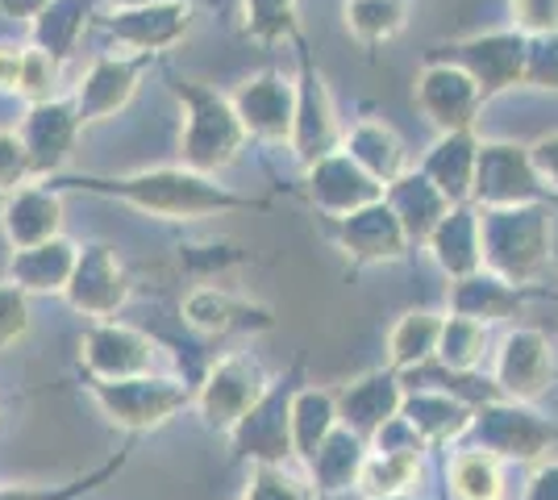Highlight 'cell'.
<instances>
[{"instance_id":"obj_1","label":"cell","mask_w":558,"mask_h":500,"mask_svg":"<svg viewBox=\"0 0 558 500\" xmlns=\"http://www.w3.org/2000/svg\"><path fill=\"white\" fill-rule=\"evenodd\" d=\"M59 192H100L117 196L125 205H134L138 214L167 217V221H192V217L226 214V209H258L263 200L233 196L221 184H213L209 175L187 171V167H155V171H134V175H117V180H96V175H75V180H50Z\"/></svg>"},{"instance_id":"obj_2","label":"cell","mask_w":558,"mask_h":500,"mask_svg":"<svg viewBox=\"0 0 558 500\" xmlns=\"http://www.w3.org/2000/svg\"><path fill=\"white\" fill-rule=\"evenodd\" d=\"M171 88L187 109L184 143H180V159H184L187 171L209 175L217 167L233 163L238 150H242V138H246V125L238 118V109L226 96L201 88L192 80H171Z\"/></svg>"},{"instance_id":"obj_3","label":"cell","mask_w":558,"mask_h":500,"mask_svg":"<svg viewBox=\"0 0 558 500\" xmlns=\"http://www.w3.org/2000/svg\"><path fill=\"white\" fill-rule=\"evenodd\" d=\"M96 405L121 429H155L171 422L192 401V383L175 376H138V380H93Z\"/></svg>"},{"instance_id":"obj_4","label":"cell","mask_w":558,"mask_h":500,"mask_svg":"<svg viewBox=\"0 0 558 500\" xmlns=\"http://www.w3.org/2000/svg\"><path fill=\"white\" fill-rule=\"evenodd\" d=\"M271 392L267 371L258 367V358L251 355H226L213 363V371L205 376L201 392H196V408L205 417L209 429H226L233 434L238 422Z\"/></svg>"},{"instance_id":"obj_5","label":"cell","mask_w":558,"mask_h":500,"mask_svg":"<svg viewBox=\"0 0 558 500\" xmlns=\"http://www.w3.org/2000/svg\"><path fill=\"white\" fill-rule=\"evenodd\" d=\"M159 346L146 333L117 326V321H100L80 338V363L93 380H138L155 371Z\"/></svg>"},{"instance_id":"obj_6","label":"cell","mask_w":558,"mask_h":500,"mask_svg":"<svg viewBox=\"0 0 558 500\" xmlns=\"http://www.w3.org/2000/svg\"><path fill=\"white\" fill-rule=\"evenodd\" d=\"M63 296H68V305L75 313L96 317V321H109L130 301V280H125V267H121L113 246H105V242L84 246Z\"/></svg>"},{"instance_id":"obj_7","label":"cell","mask_w":558,"mask_h":500,"mask_svg":"<svg viewBox=\"0 0 558 500\" xmlns=\"http://www.w3.org/2000/svg\"><path fill=\"white\" fill-rule=\"evenodd\" d=\"M84 130L80 109H75V96H54L47 105H29V113L22 121V143L29 150V167H34V180H50L59 167L71 159V146L75 134Z\"/></svg>"},{"instance_id":"obj_8","label":"cell","mask_w":558,"mask_h":500,"mask_svg":"<svg viewBox=\"0 0 558 500\" xmlns=\"http://www.w3.org/2000/svg\"><path fill=\"white\" fill-rule=\"evenodd\" d=\"M150 59L155 54H100V59H93L88 75L75 88L80 121L93 125V121H105L113 118L117 109H125L134 88H138L142 72L150 68Z\"/></svg>"},{"instance_id":"obj_9","label":"cell","mask_w":558,"mask_h":500,"mask_svg":"<svg viewBox=\"0 0 558 500\" xmlns=\"http://www.w3.org/2000/svg\"><path fill=\"white\" fill-rule=\"evenodd\" d=\"M292 401L288 388H271L233 429V454L255 459L258 467H283V459L292 454Z\"/></svg>"},{"instance_id":"obj_10","label":"cell","mask_w":558,"mask_h":500,"mask_svg":"<svg viewBox=\"0 0 558 500\" xmlns=\"http://www.w3.org/2000/svg\"><path fill=\"white\" fill-rule=\"evenodd\" d=\"M0 225H4V239L17 251H34L43 242H54L59 225H63V192L50 180H34L25 188L9 192L4 209H0Z\"/></svg>"},{"instance_id":"obj_11","label":"cell","mask_w":558,"mask_h":500,"mask_svg":"<svg viewBox=\"0 0 558 500\" xmlns=\"http://www.w3.org/2000/svg\"><path fill=\"white\" fill-rule=\"evenodd\" d=\"M100 25L117 42L134 47V54H155L171 47L192 25V9L184 0H159V4H138V9H117L113 17H100Z\"/></svg>"},{"instance_id":"obj_12","label":"cell","mask_w":558,"mask_h":500,"mask_svg":"<svg viewBox=\"0 0 558 500\" xmlns=\"http://www.w3.org/2000/svg\"><path fill=\"white\" fill-rule=\"evenodd\" d=\"M184 321L201 333H230V330H271V313L238 301L226 288L201 284L184 301Z\"/></svg>"},{"instance_id":"obj_13","label":"cell","mask_w":558,"mask_h":500,"mask_svg":"<svg viewBox=\"0 0 558 500\" xmlns=\"http://www.w3.org/2000/svg\"><path fill=\"white\" fill-rule=\"evenodd\" d=\"M75 263H80V246H71L68 239H54L34 246V251H17L9 263V280L22 292H68Z\"/></svg>"},{"instance_id":"obj_14","label":"cell","mask_w":558,"mask_h":500,"mask_svg":"<svg viewBox=\"0 0 558 500\" xmlns=\"http://www.w3.org/2000/svg\"><path fill=\"white\" fill-rule=\"evenodd\" d=\"M367 454H363V438L350 434V429H333L322 451L308 459V472H313V488L322 497H333V492H347L350 484H359V472H363Z\"/></svg>"},{"instance_id":"obj_15","label":"cell","mask_w":558,"mask_h":500,"mask_svg":"<svg viewBox=\"0 0 558 500\" xmlns=\"http://www.w3.org/2000/svg\"><path fill=\"white\" fill-rule=\"evenodd\" d=\"M400 408V392L392 388L388 376H372V380L350 383V392L342 397V422H347L350 434L359 438H372L388 426Z\"/></svg>"},{"instance_id":"obj_16","label":"cell","mask_w":558,"mask_h":500,"mask_svg":"<svg viewBox=\"0 0 558 500\" xmlns=\"http://www.w3.org/2000/svg\"><path fill=\"white\" fill-rule=\"evenodd\" d=\"M480 438H484V451L492 454L537 459L555 438V429L534 422L530 413H488V422H480Z\"/></svg>"},{"instance_id":"obj_17","label":"cell","mask_w":558,"mask_h":500,"mask_svg":"<svg viewBox=\"0 0 558 500\" xmlns=\"http://www.w3.org/2000/svg\"><path fill=\"white\" fill-rule=\"evenodd\" d=\"M233 109H238L242 125L255 130V134L279 138L288 130V88L279 84L276 75H263L255 84H246L233 100Z\"/></svg>"},{"instance_id":"obj_18","label":"cell","mask_w":558,"mask_h":500,"mask_svg":"<svg viewBox=\"0 0 558 500\" xmlns=\"http://www.w3.org/2000/svg\"><path fill=\"white\" fill-rule=\"evenodd\" d=\"M550 376V358H546V342L537 333H517L505 346V363H500V380L517 397H537Z\"/></svg>"},{"instance_id":"obj_19","label":"cell","mask_w":558,"mask_h":500,"mask_svg":"<svg viewBox=\"0 0 558 500\" xmlns=\"http://www.w3.org/2000/svg\"><path fill=\"white\" fill-rule=\"evenodd\" d=\"M333 422H338V408H333L329 392H301L292 401V451H296V459L308 463L322 451V442L333 434Z\"/></svg>"},{"instance_id":"obj_20","label":"cell","mask_w":558,"mask_h":500,"mask_svg":"<svg viewBox=\"0 0 558 500\" xmlns=\"http://www.w3.org/2000/svg\"><path fill=\"white\" fill-rule=\"evenodd\" d=\"M450 488L459 500H500L505 497L500 459L492 451H459L450 459Z\"/></svg>"},{"instance_id":"obj_21","label":"cell","mask_w":558,"mask_h":500,"mask_svg":"<svg viewBox=\"0 0 558 500\" xmlns=\"http://www.w3.org/2000/svg\"><path fill=\"white\" fill-rule=\"evenodd\" d=\"M417 476H421V454L375 451L367 454V463L359 472V488L367 492V500H388V497H400Z\"/></svg>"},{"instance_id":"obj_22","label":"cell","mask_w":558,"mask_h":500,"mask_svg":"<svg viewBox=\"0 0 558 500\" xmlns=\"http://www.w3.org/2000/svg\"><path fill=\"white\" fill-rule=\"evenodd\" d=\"M404 417L421 434V442H450L466 429V413L450 405L446 397H417V401H409Z\"/></svg>"},{"instance_id":"obj_23","label":"cell","mask_w":558,"mask_h":500,"mask_svg":"<svg viewBox=\"0 0 558 500\" xmlns=\"http://www.w3.org/2000/svg\"><path fill=\"white\" fill-rule=\"evenodd\" d=\"M84 17H88V0H50V9L38 17V47L63 59L75 34L84 29Z\"/></svg>"},{"instance_id":"obj_24","label":"cell","mask_w":558,"mask_h":500,"mask_svg":"<svg viewBox=\"0 0 558 500\" xmlns=\"http://www.w3.org/2000/svg\"><path fill=\"white\" fill-rule=\"evenodd\" d=\"M121 463H125V454H117L113 463L96 467L93 476L68 479V484H50V488H17V484H0V500H80V497H88L96 484H105V479L113 476Z\"/></svg>"},{"instance_id":"obj_25","label":"cell","mask_w":558,"mask_h":500,"mask_svg":"<svg viewBox=\"0 0 558 500\" xmlns=\"http://www.w3.org/2000/svg\"><path fill=\"white\" fill-rule=\"evenodd\" d=\"M59 63L50 50L43 47H25V63H22V84L17 93L29 100V105H47L54 100V84H59Z\"/></svg>"},{"instance_id":"obj_26","label":"cell","mask_w":558,"mask_h":500,"mask_svg":"<svg viewBox=\"0 0 558 500\" xmlns=\"http://www.w3.org/2000/svg\"><path fill=\"white\" fill-rule=\"evenodd\" d=\"M438 338H442V326L434 317H425V313L404 317L392 333V358L396 363H417L438 346Z\"/></svg>"},{"instance_id":"obj_27","label":"cell","mask_w":558,"mask_h":500,"mask_svg":"<svg viewBox=\"0 0 558 500\" xmlns=\"http://www.w3.org/2000/svg\"><path fill=\"white\" fill-rule=\"evenodd\" d=\"M242 500H313V488L304 479L288 476L283 467H255Z\"/></svg>"},{"instance_id":"obj_28","label":"cell","mask_w":558,"mask_h":500,"mask_svg":"<svg viewBox=\"0 0 558 500\" xmlns=\"http://www.w3.org/2000/svg\"><path fill=\"white\" fill-rule=\"evenodd\" d=\"M34 184V167L17 130H0V192H17Z\"/></svg>"},{"instance_id":"obj_29","label":"cell","mask_w":558,"mask_h":500,"mask_svg":"<svg viewBox=\"0 0 558 500\" xmlns=\"http://www.w3.org/2000/svg\"><path fill=\"white\" fill-rule=\"evenodd\" d=\"M25 296L29 292H22L13 280L0 284V351H9L13 342H22L29 333V301Z\"/></svg>"},{"instance_id":"obj_30","label":"cell","mask_w":558,"mask_h":500,"mask_svg":"<svg viewBox=\"0 0 558 500\" xmlns=\"http://www.w3.org/2000/svg\"><path fill=\"white\" fill-rule=\"evenodd\" d=\"M475 346H480V333H475V326H446V330H442V358H446V363L466 367L471 358L480 355Z\"/></svg>"},{"instance_id":"obj_31","label":"cell","mask_w":558,"mask_h":500,"mask_svg":"<svg viewBox=\"0 0 558 500\" xmlns=\"http://www.w3.org/2000/svg\"><path fill=\"white\" fill-rule=\"evenodd\" d=\"M22 63H25V47H0V93H17Z\"/></svg>"},{"instance_id":"obj_32","label":"cell","mask_w":558,"mask_h":500,"mask_svg":"<svg viewBox=\"0 0 558 500\" xmlns=\"http://www.w3.org/2000/svg\"><path fill=\"white\" fill-rule=\"evenodd\" d=\"M246 9H251V25L258 34H271V25H279V17H283L279 0H246Z\"/></svg>"},{"instance_id":"obj_33","label":"cell","mask_w":558,"mask_h":500,"mask_svg":"<svg viewBox=\"0 0 558 500\" xmlns=\"http://www.w3.org/2000/svg\"><path fill=\"white\" fill-rule=\"evenodd\" d=\"M50 9V0H0V17H22V22H38Z\"/></svg>"},{"instance_id":"obj_34","label":"cell","mask_w":558,"mask_h":500,"mask_svg":"<svg viewBox=\"0 0 558 500\" xmlns=\"http://www.w3.org/2000/svg\"><path fill=\"white\" fill-rule=\"evenodd\" d=\"M525 500H558V463L542 467L534 479H530V492Z\"/></svg>"},{"instance_id":"obj_35","label":"cell","mask_w":558,"mask_h":500,"mask_svg":"<svg viewBox=\"0 0 558 500\" xmlns=\"http://www.w3.org/2000/svg\"><path fill=\"white\" fill-rule=\"evenodd\" d=\"M388 500H409V497H388Z\"/></svg>"}]
</instances>
